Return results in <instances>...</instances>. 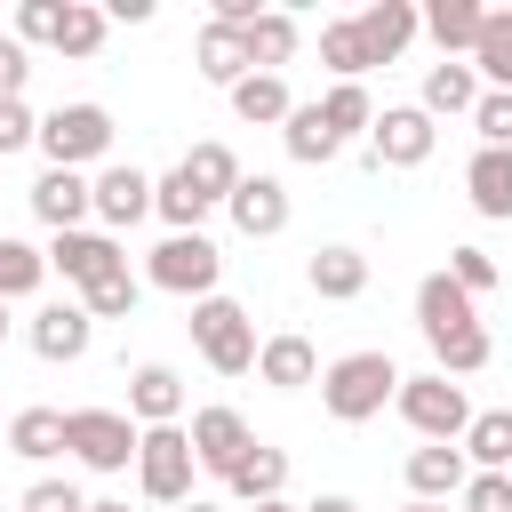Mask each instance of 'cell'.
<instances>
[{
    "mask_svg": "<svg viewBox=\"0 0 512 512\" xmlns=\"http://www.w3.org/2000/svg\"><path fill=\"white\" fill-rule=\"evenodd\" d=\"M176 512H224V504H216V496H192V504H176Z\"/></svg>",
    "mask_w": 512,
    "mask_h": 512,
    "instance_id": "f907efd6",
    "label": "cell"
},
{
    "mask_svg": "<svg viewBox=\"0 0 512 512\" xmlns=\"http://www.w3.org/2000/svg\"><path fill=\"white\" fill-rule=\"evenodd\" d=\"M0 440H8V416H0Z\"/></svg>",
    "mask_w": 512,
    "mask_h": 512,
    "instance_id": "11a10c76",
    "label": "cell"
},
{
    "mask_svg": "<svg viewBox=\"0 0 512 512\" xmlns=\"http://www.w3.org/2000/svg\"><path fill=\"white\" fill-rule=\"evenodd\" d=\"M136 304H144V280H136V272H128V264H120V272H104V280H88V288H80V312H88V320H128V312H136Z\"/></svg>",
    "mask_w": 512,
    "mask_h": 512,
    "instance_id": "e575fe53",
    "label": "cell"
},
{
    "mask_svg": "<svg viewBox=\"0 0 512 512\" xmlns=\"http://www.w3.org/2000/svg\"><path fill=\"white\" fill-rule=\"evenodd\" d=\"M104 8L96 0H64V24H56V56H96L104 48Z\"/></svg>",
    "mask_w": 512,
    "mask_h": 512,
    "instance_id": "74e56055",
    "label": "cell"
},
{
    "mask_svg": "<svg viewBox=\"0 0 512 512\" xmlns=\"http://www.w3.org/2000/svg\"><path fill=\"white\" fill-rule=\"evenodd\" d=\"M224 216H232V232H240V240H280V232H288V216H296V200H288V184H280V176H240V184H232V200H224Z\"/></svg>",
    "mask_w": 512,
    "mask_h": 512,
    "instance_id": "8fae6325",
    "label": "cell"
},
{
    "mask_svg": "<svg viewBox=\"0 0 512 512\" xmlns=\"http://www.w3.org/2000/svg\"><path fill=\"white\" fill-rule=\"evenodd\" d=\"M464 192H472V208L488 216V224H512V152H472L464 160Z\"/></svg>",
    "mask_w": 512,
    "mask_h": 512,
    "instance_id": "cb8c5ba5",
    "label": "cell"
},
{
    "mask_svg": "<svg viewBox=\"0 0 512 512\" xmlns=\"http://www.w3.org/2000/svg\"><path fill=\"white\" fill-rule=\"evenodd\" d=\"M16 512H88V496H80L72 480H32V488L16 496Z\"/></svg>",
    "mask_w": 512,
    "mask_h": 512,
    "instance_id": "ee69618b",
    "label": "cell"
},
{
    "mask_svg": "<svg viewBox=\"0 0 512 512\" xmlns=\"http://www.w3.org/2000/svg\"><path fill=\"white\" fill-rule=\"evenodd\" d=\"M88 512H128V504H112V496H104V504H88Z\"/></svg>",
    "mask_w": 512,
    "mask_h": 512,
    "instance_id": "f5cc1de1",
    "label": "cell"
},
{
    "mask_svg": "<svg viewBox=\"0 0 512 512\" xmlns=\"http://www.w3.org/2000/svg\"><path fill=\"white\" fill-rule=\"evenodd\" d=\"M40 280H48V256H40L32 240H8V232H0V304L32 296Z\"/></svg>",
    "mask_w": 512,
    "mask_h": 512,
    "instance_id": "8d00e7d4",
    "label": "cell"
},
{
    "mask_svg": "<svg viewBox=\"0 0 512 512\" xmlns=\"http://www.w3.org/2000/svg\"><path fill=\"white\" fill-rule=\"evenodd\" d=\"M416 328H424V344H432V336H456V328H480V304H472L448 272H424V280H416Z\"/></svg>",
    "mask_w": 512,
    "mask_h": 512,
    "instance_id": "ac0fdd59",
    "label": "cell"
},
{
    "mask_svg": "<svg viewBox=\"0 0 512 512\" xmlns=\"http://www.w3.org/2000/svg\"><path fill=\"white\" fill-rule=\"evenodd\" d=\"M192 64H200L208 88H240V80H248V32H232V24L208 16V24L192 32Z\"/></svg>",
    "mask_w": 512,
    "mask_h": 512,
    "instance_id": "44dd1931",
    "label": "cell"
},
{
    "mask_svg": "<svg viewBox=\"0 0 512 512\" xmlns=\"http://www.w3.org/2000/svg\"><path fill=\"white\" fill-rule=\"evenodd\" d=\"M448 280H456V288H464V296H472V304H480V296H488V288H496V256H488V248H472V240H464V248H448Z\"/></svg>",
    "mask_w": 512,
    "mask_h": 512,
    "instance_id": "60d3db41",
    "label": "cell"
},
{
    "mask_svg": "<svg viewBox=\"0 0 512 512\" xmlns=\"http://www.w3.org/2000/svg\"><path fill=\"white\" fill-rule=\"evenodd\" d=\"M192 352H200L216 376H248V368H256V320H248L232 296H200V304H192Z\"/></svg>",
    "mask_w": 512,
    "mask_h": 512,
    "instance_id": "277c9868",
    "label": "cell"
},
{
    "mask_svg": "<svg viewBox=\"0 0 512 512\" xmlns=\"http://www.w3.org/2000/svg\"><path fill=\"white\" fill-rule=\"evenodd\" d=\"M104 24H152V0H104Z\"/></svg>",
    "mask_w": 512,
    "mask_h": 512,
    "instance_id": "7dc6e473",
    "label": "cell"
},
{
    "mask_svg": "<svg viewBox=\"0 0 512 512\" xmlns=\"http://www.w3.org/2000/svg\"><path fill=\"white\" fill-rule=\"evenodd\" d=\"M248 512H304V504H288V496H272V504H248Z\"/></svg>",
    "mask_w": 512,
    "mask_h": 512,
    "instance_id": "681fc988",
    "label": "cell"
},
{
    "mask_svg": "<svg viewBox=\"0 0 512 512\" xmlns=\"http://www.w3.org/2000/svg\"><path fill=\"white\" fill-rule=\"evenodd\" d=\"M152 216H160L168 232H200V224L216 216V200H200V192H192V176H184V168H168V176H152Z\"/></svg>",
    "mask_w": 512,
    "mask_h": 512,
    "instance_id": "4dcf8cb0",
    "label": "cell"
},
{
    "mask_svg": "<svg viewBox=\"0 0 512 512\" xmlns=\"http://www.w3.org/2000/svg\"><path fill=\"white\" fill-rule=\"evenodd\" d=\"M304 512H360V504H352V496H312Z\"/></svg>",
    "mask_w": 512,
    "mask_h": 512,
    "instance_id": "c3c4849f",
    "label": "cell"
},
{
    "mask_svg": "<svg viewBox=\"0 0 512 512\" xmlns=\"http://www.w3.org/2000/svg\"><path fill=\"white\" fill-rule=\"evenodd\" d=\"M392 408H400V424H408L416 440H464V424H472V400H464V384H448L440 368H424V376H400Z\"/></svg>",
    "mask_w": 512,
    "mask_h": 512,
    "instance_id": "5b68a950",
    "label": "cell"
},
{
    "mask_svg": "<svg viewBox=\"0 0 512 512\" xmlns=\"http://www.w3.org/2000/svg\"><path fill=\"white\" fill-rule=\"evenodd\" d=\"M56 24H64V0H16V40L24 48H56Z\"/></svg>",
    "mask_w": 512,
    "mask_h": 512,
    "instance_id": "ab89813d",
    "label": "cell"
},
{
    "mask_svg": "<svg viewBox=\"0 0 512 512\" xmlns=\"http://www.w3.org/2000/svg\"><path fill=\"white\" fill-rule=\"evenodd\" d=\"M0 344H8V304H0Z\"/></svg>",
    "mask_w": 512,
    "mask_h": 512,
    "instance_id": "db71d44e",
    "label": "cell"
},
{
    "mask_svg": "<svg viewBox=\"0 0 512 512\" xmlns=\"http://www.w3.org/2000/svg\"><path fill=\"white\" fill-rule=\"evenodd\" d=\"M216 280H224V248L208 240V232H168L152 256H144V288H168V296H216Z\"/></svg>",
    "mask_w": 512,
    "mask_h": 512,
    "instance_id": "3957f363",
    "label": "cell"
},
{
    "mask_svg": "<svg viewBox=\"0 0 512 512\" xmlns=\"http://www.w3.org/2000/svg\"><path fill=\"white\" fill-rule=\"evenodd\" d=\"M8 456H24V464L64 456V408H16L8 416Z\"/></svg>",
    "mask_w": 512,
    "mask_h": 512,
    "instance_id": "1f68e13d",
    "label": "cell"
},
{
    "mask_svg": "<svg viewBox=\"0 0 512 512\" xmlns=\"http://www.w3.org/2000/svg\"><path fill=\"white\" fill-rule=\"evenodd\" d=\"M464 64L480 72V88L512 96V8H488V16H480V40H472Z\"/></svg>",
    "mask_w": 512,
    "mask_h": 512,
    "instance_id": "484cf974",
    "label": "cell"
},
{
    "mask_svg": "<svg viewBox=\"0 0 512 512\" xmlns=\"http://www.w3.org/2000/svg\"><path fill=\"white\" fill-rule=\"evenodd\" d=\"M280 144H288V160H296V168H328V160L344 152V144L328 136V120H320V104H296V112L280 120Z\"/></svg>",
    "mask_w": 512,
    "mask_h": 512,
    "instance_id": "d6a6232c",
    "label": "cell"
},
{
    "mask_svg": "<svg viewBox=\"0 0 512 512\" xmlns=\"http://www.w3.org/2000/svg\"><path fill=\"white\" fill-rule=\"evenodd\" d=\"M480 16H488L480 0H432L416 24L432 32V48H440V56H456V64H464V56H472V40H480Z\"/></svg>",
    "mask_w": 512,
    "mask_h": 512,
    "instance_id": "4316f807",
    "label": "cell"
},
{
    "mask_svg": "<svg viewBox=\"0 0 512 512\" xmlns=\"http://www.w3.org/2000/svg\"><path fill=\"white\" fill-rule=\"evenodd\" d=\"M432 144H440V120H424L416 104H384L376 128H368V144H360V160L368 168H424Z\"/></svg>",
    "mask_w": 512,
    "mask_h": 512,
    "instance_id": "ba28073f",
    "label": "cell"
},
{
    "mask_svg": "<svg viewBox=\"0 0 512 512\" xmlns=\"http://www.w3.org/2000/svg\"><path fill=\"white\" fill-rule=\"evenodd\" d=\"M408 496L416 504H456V488L472 480V464H464V448L456 440H424V448H408Z\"/></svg>",
    "mask_w": 512,
    "mask_h": 512,
    "instance_id": "9a60e30c",
    "label": "cell"
},
{
    "mask_svg": "<svg viewBox=\"0 0 512 512\" xmlns=\"http://www.w3.org/2000/svg\"><path fill=\"white\" fill-rule=\"evenodd\" d=\"M176 168H184V176H192V192H200V200H216V208H224V200H232V184L248 176V168H240V152H232V144H216V136H208V144H192Z\"/></svg>",
    "mask_w": 512,
    "mask_h": 512,
    "instance_id": "83f0119b",
    "label": "cell"
},
{
    "mask_svg": "<svg viewBox=\"0 0 512 512\" xmlns=\"http://www.w3.org/2000/svg\"><path fill=\"white\" fill-rule=\"evenodd\" d=\"M184 440H192V464L200 472H232L248 448H256V432H248V416L240 408H224V400H208V408H192V424H184Z\"/></svg>",
    "mask_w": 512,
    "mask_h": 512,
    "instance_id": "30bf717a",
    "label": "cell"
},
{
    "mask_svg": "<svg viewBox=\"0 0 512 512\" xmlns=\"http://www.w3.org/2000/svg\"><path fill=\"white\" fill-rule=\"evenodd\" d=\"M24 344H32L40 360L72 368V360H88V344H96V320L80 312V296H64V304H40V312L24 320Z\"/></svg>",
    "mask_w": 512,
    "mask_h": 512,
    "instance_id": "7c38bea8",
    "label": "cell"
},
{
    "mask_svg": "<svg viewBox=\"0 0 512 512\" xmlns=\"http://www.w3.org/2000/svg\"><path fill=\"white\" fill-rule=\"evenodd\" d=\"M352 32H360V48H368V64H392L424 24H416V8L408 0H368L360 16H352Z\"/></svg>",
    "mask_w": 512,
    "mask_h": 512,
    "instance_id": "ffe728a7",
    "label": "cell"
},
{
    "mask_svg": "<svg viewBox=\"0 0 512 512\" xmlns=\"http://www.w3.org/2000/svg\"><path fill=\"white\" fill-rule=\"evenodd\" d=\"M24 80H32V48H24L16 32H0V104L24 96Z\"/></svg>",
    "mask_w": 512,
    "mask_h": 512,
    "instance_id": "bcb514c9",
    "label": "cell"
},
{
    "mask_svg": "<svg viewBox=\"0 0 512 512\" xmlns=\"http://www.w3.org/2000/svg\"><path fill=\"white\" fill-rule=\"evenodd\" d=\"M472 128H480V144H488V152H512V96L480 88V104H472Z\"/></svg>",
    "mask_w": 512,
    "mask_h": 512,
    "instance_id": "b9f144b4",
    "label": "cell"
},
{
    "mask_svg": "<svg viewBox=\"0 0 512 512\" xmlns=\"http://www.w3.org/2000/svg\"><path fill=\"white\" fill-rule=\"evenodd\" d=\"M112 136H120V128H112V112H104L96 96H80V104L40 112V136H32V144L48 152V168H80V176H88V168L112 152Z\"/></svg>",
    "mask_w": 512,
    "mask_h": 512,
    "instance_id": "7a4b0ae2",
    "label": "cell"
},
{
    "mask_svg": "<svg viewBox=\"0 0 512 512\" xmlns=\"http://www.w3.org/2000/svg\"><path fill=\"white\" fill-rule=\"evenodd\" d=\"M304 288H312L320 304H352V296H368V256H360V248H344V240H328V248H312Z\"/></svg>",
    "mask_w": 512,
    "mask_h": 512,
    "instance_id": "e0dca14e",
    "label": "cell"
},
{
    "mask_svg": "<svg viewBox=\"0 0 512 512\" xmlns=\"http://www.w3.org/2000/svg\"><path fill=\"white\" fill-rule=\"evenodd\" d=\"M256 376H264L272 392H304V384H320V352H312V336H296V328L264 336V344H256Z\"/></svg>",
    "mask_w": 512,
    "mask_h": 512,
    "instance_id": "d6986e66",
    "label": "cell"
},
{
    "mask_svg": "<svg viewBox=\"0 0 512 512\" xmlns=\"http://www.w3.org/2000/svg\"><path fill=\"white\" fill-rule=\"evenodd\" d=\"M32 136H40V112H32L24 96H8V104H0V160H8V152H24Z\"/></svg>",
    "mask_w": 512,
    "mask_h": 512,
    "instance_id": "f6af8a7d",
    "label": "cell"
},
{
    "mask_svg": "<svg viewBox=\"0 0 512 512\" xmlns=\"http://www.w3.org/2000/svg\"><path fill=\"white\" fill-rule=\"evenodd\" d=\"M488 352H496V344H488V328H456V336H432V368H440L448 384H456V376H480V368H488Z\"/></svg>",
    "mask_w": 512,
    "mask_h": 512,
    "instance_id": "d590c367",
    "label": "cell"
},
{
    "mask_svg": "<svg viewBox=\"0 0 512 512\" xmlns=\"http://www.w3.org/2000/svg\"><path fill=\"white\" fill-rule=\"evenodd\" d=\"M24 200H32V216H40L48 232H80V224H88V176H80V168H40V184H32Z\"/></svg>",
    "mask_w": 512,
    "mask_h": 512,
    "instance_id": "2e32d148",
    "label": "cell"
},
{
    "mask_svg": "<svg viewBox=\"0 0 512 512\" xmlns=\"http://www.w3.org/2000/svg\"><path fill=\"white\" fill-rule=\"evenodd\" d=\"M224 96H232V112H240L248 128H280V120L296 112V96H288V80H280V72H248V80H240V88H224Z\"/></svg>",
    "mask_w": 512,
    "mask_h": 512,
    "instance_id": "f1b7e54d",
    "label": "cell"
},
{
    "mask_svg": "<svg viewBox=\"0 0 512 512\" xmlns=\"http://www.w3.org/2000/svg\"><path fill=\"white\" fill-rule=\"evenodd\" d=\"M40 256H48V272H64L72 288H88V280H104V272H120V264H128V256H120V240H112V232H96V224L56 232Z\"/></svg>",
    "mask_w": 512,
    "mask_h": 512,
    "instance_id": "4fadbf2b",
    "label": "cell"
},
{
    "mask_svg": "<svg viewBox=\"0 0 512 512\" xmlns=\"http://www.w3.org/2000/svg\"><path fill=\"white\" fill-rule=\"evenodd\" d=\"M472 104H480V72L472 64H456V56H440V64H424V96H416V112L424 120H472Z\"/></svg>",
    "mask_w": 512,
    "mask_h": 512,
    "instance_id": "7402d4cb",
    "label": "cell"
},
{
    "mask_svg": "<svg viewBox=\"0 0 512 512\" xmlns=\"http://www.w3.org/2000/svg\"><path fill=\"white\" fill-rule=\"evenodd\" d=\"M224 488H232V504L248 512V504H272V496H288V448H248L232 472H224Z\"/></svg>",
    "mask_w": 512,
    "mask_h": 512,
    "instance_id": "603a6c76",
    "label": "cell"
},
{
    "mask_svg": "<svg viewBox=\"0 0 512 512\" xmlns=\"http://www.w3.org/2000/svg\"><path fill=\"white\" fill-rule=\"evenodd\" d=\"M320 64H328L336 80H360V72H368V48H360L352 16H328V24H320Z\"/></svg>",
    "mask_w": 512,
    "mask_h": 512,
    "instance_id": "f35d334b",
    "label": "cell"
},
{
    "mask_svg": "<svg viewBox=\"0 0 512 512\" xmlns=\"http://www.w3.org/2000/svg\"><path fill=\"white\" fill-rule=\"evenodd\" d=\"M456 448H464L472 472H512V408H472Z\"/></svg>",
    "mask_w": 512,
    "mask_h": 512,
    "instance_id": "d4e9b609",
    "label": "cell"
},
{
    "mask_svg": "<svg viewBox=\"0 0 512 512\" xmlns=\"http://www.w3.org/2000/svg\"><path fill=\"white\" fill-rule=\"evenodd\" d=\"M296 40H304L296 16H288V8H264V16L248 24V72H280V64L296 56Z\"/></svg>",
    "mask_w": 512,
    "mask_h": 512,
    "instance_id": "836d02e7",
    "label": "cell"
},
{
    "mask_svg": "<svg viewBox=\"0 0 512 512\" xmlns=\"http://www.w3.org/2000/svg\"><path fill=\"white\" fill-rule=\"evenodd\" d=\"M88 216H96V232H128V224H144L152 216V176L136 168V160H104L96 176H88Z\"/></svg>",
    "mask_w": 512,
    "mask_h": 512,
    "instance_id": "9c48e42d",
    "label": "cell"
},
{
    "mask_svg": "<svg viewBox=\"0 0 512 512\" xmlns=\"http://www.w3.org/2000/svg\"><path fill=\"white\" fill-rule=\"evenodd\" d=\"M192 440H184V424H152L144 440H136V488L152 496V504H192Z\"/></svg>",
    "mask_w": 512,
    "mask_h": 512,
    "instance_id": "52a82bcc",
    "label": "cell"
},
{
    "mask_svg": "<svg viewBox=\"0 0 512 512\" xmlns=\"http://www.w3.org/2000/svg\"><path fill=\"white\" fill-rule=\"evenodd\" d=\"M128 424L152 432V424H184V376L168 360H136L128 368Z\"/></svg>",
    "mask_w": 512,
    "mask_h": 512,
    "instance_id": "5bb4252c",
    "label": "cell"
},
{
    "mask_svg": "<svg viewBox=\"0 0 512 512\" xmlns=\"http://www.w3.org/2000/svg\"><path fill=\"white\" fill-rule=\"evenodd\" d=\"M392 392H400V360H392V352H344V360L320 368V408H328L336 424H368V416H384Z\"/></svg>",
    "mask_w": 512,
    "mask_h": 512,
    "instance_id": "6da1fadb",
    "label": "cell"
},
{
    "mask_svg": "<svg viewBox=\"0 0 512 512\" xmlns=\"http://www.w3.org/2000/svg\"><path fill=\"white\" fill-rule=\"evenodd\" d=\"M456 512H512V472H472L456 488Z\"/></svg>",
    "mask_w": 512,
    "mask_h": 512,
    "instance_id": "7bdbcfd3",
    "label": "cell"
},
{
    "mask_svg": "<svg viewBox=\"0 0 512 512\" xmlns=\"http://www.w3.org/2000/svg\"><path fill=\"white\" fill-rule=\"evenodd\" d=\"M320 120H328V136L336 144H368V128H376V96H368V80H336L328 96H320Z\"/></svg>",
    "mask_w": 512,
    "mask_h": 512,
    "instance_id": "f546056e",
    "label": "cell"
},
{
    "mask_svg": "<svg viewBox=\"0 0 512 512\" xmlns=\"http://www.w3.org/2000/svg\"><path fill=\"white\" fill-rule=\"evenodd\" d=\"M136 424L128 408H64V456L88 464V472H128L136 464Z\"/></svg>",
    "mask_w": 512,
    "mask_h": 512,
    "instance_id": "8992f818",
    "label": "cell"
},
{
    "mask_svg": "<svg viewBox=\"0 0 512 512\" xmlns=\"http://www.w3.org/2000/svg\"><path fill=\"white\" fill-rule=\"evenodd\" d=\"M400 512H448V504H416V496H408V504H400Z\"/></svg>",
    "mask_w": 512,
    "mask_h": 512,
    "instance_id": "816d5d0a",
    "label": "cell"
}]
</instances>
